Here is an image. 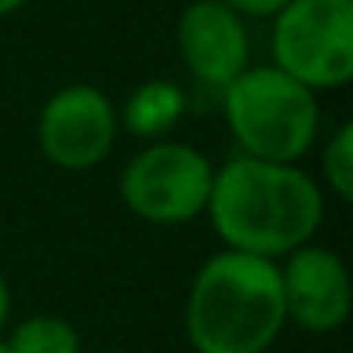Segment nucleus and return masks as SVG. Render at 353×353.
Masks as SVG:
<instances>
[{
  "label": "nucleus",
  "instance_id": "1",
  "mask_svg": "<svg viewBox=\"0 0 353 353\" xmlns=\"http://www.w3.org/2000/svg\"><path fill=\"white\" fill-rule=\"evenodd\" d=\"M322 188L298 163L232 156L215 170L205 215L225 250L277 260L312 243L322 225Z\"/></svg>",
  "mask_w": 353,
  "mask_h": 353
},
{
  "label": "nucleus",
  "instance_id": "2",
  "mask_svg": "<svg viewBox=\"0 0 353 353\" xmlns=\"http://www.w3.org/2000/svg\"><path fill=\"white\" fill-rule=\"evenodd\" d=\"M288 325L274 260L222 250L201 263L184 305L194 353H267Z\"/></svg>",
  "mask_w": 353,
  "mask_h": 353
},
{
  "label": "nucleus",
  "instance_id": "3",
  "mask_svg": "<svg viewBox=\"0 0 353 353\" xmlns=\"http://www.w3.org/2000/svg\"><path fill=\"white\" fill-rule=\"evenodd\" d=\"M222 114L239 156L298 163L319 135V97L305 83L270 66H246L222 87Z\"/></svg>",
  "mask_w": 353,
  "mask_h": 353
},
{
  "label": "nucleus",
  "instance_id": "4",
  "mask_svg": "<svg viewBox=\"0 0 353 353\" xmlns=\"http://www.w3.org/2000/svg\"><path fill=\"white\" fill-rule=\"evenodd\" d=\"M274 66L308 90L353 80V0H288L274 14Z\"/></svg>",
  "mask_w": 353,
  "mask_h": 353
},
{
  "label": "nucleus",
  "instance_id": "5",
  "mask_svg": "<svg viewBox=\"0 0 353 353\" xmlns=\"http://www.w3.org/2000/svg\"><path fill=\"white\" fill-rule=\"evenodd\" d=\"M212 181L215 166L201 149L159 139L125 163L118 194L125 208L149 225H188L205 215Z\"/></svg>",
  "mask_w": 353,
  "mask_h": 353
},
{
  "label": "nucleus",
  "instance_id": "6",
  "mask_svg": "<svg viewBox=\"0 0 353 353\" xmlns=\"http://www.w3.org/2000/svg\"><path fill=\"white\" fill-rule=\"evenodd\" d=\"M118 139V108L94 83H70L56 90L35 125L39 152L49 166L83 173L104 163Z\"/></svg>",
  "mask_w": 353,
  "mask_h": 353
},
{
  "label": "nucleus",
  "instance_id": "7",
  "mask_svg": "<svg viewBox=\"0 0 353 353\" xmlns=\"http://www.w3.org/2000/svg\"><path fill=\"white\" fill-rule=\"evenodd\" d=\"M281 270V294L288 322H294L305 332H336L346 325L353 308L350 291V270L339 253L329 246L305 243L294 253H288Z\"/></svg>",
  "mask_w": 353,
  "mask_h": 353
},
{
  "label": "nucleus",
  "instance_id": "8",
  "mask_svg": "<svg viewBox=\"0 0 353 353\" xmlns=\"http://www.w3.org/2000/svg\"><path fill=\"white\" fill-rule=\"evenodd\" d=\"M176 52L205 87H229L250 66V32L222 0H191L176 18Z\"/></svg>",
  "mask_w": 353,
  "mask_h": 353
},
{
  "label": "nucleus",
  "instance_id": "9",
  "mask_svg": "<svg viewBox=\"0 0 353 353\" xmlns=\"http://www.w3.org/2000/svg\"><path fill=\"white\" fill-rule=\"evenodd\" d=\"M184 111H188V97H184L181 83L145 80L125 97V104L118 111V128H125L135 139L159 142L176 128V121L184 118Z\"/></svg>",
  "mask_w": 353,
  "mask_h": 353
},
{
  "label": "nucleus",
  "instance_id": "10",
  "mask_svg": "<svg viewBox=\"0 0 353 353\" xmlns=\"http://www.w3.org/2000/svg\"><path fill=\"white\" fill-rule=\"evenodd\" d=\"M8 353H80V332L63 315H28L8 336H0Z\"/></svg>",
  "mask_w": 353,
  "mask_h": 353
},
{
  "label": "nucleus",
  "instance_id": "11",
  "mask_svg": "<svg viewBox=\"0 0 353 353\" xmlns=\"http://www.w3.org/2000/svg\"><path fill=\"white\" fill-rule=\"evenodd\" d=\"M322 176H325V191H332L339 201L353 198V125H339L332 139L325 142L322 152Z\"/></svg>",
  "mask_w": 353,
  "mask_h": 353
},
{
  "label": "nucleus",
  "instance_id": "12",
  "mask_svg": "<svg viewBox=\"0 0 353 353\" xmlns=\"http://www.w3.org/2000/svg\"><path fill=\"white\" fill-rule=\"evenodd\" d=\"M225 8H232L239 18H274L288 0H222Z\"/></svg>",
  "mask_w": 353,
  "mask_h": 353
},
{
  "label": "nucleus",
  "instance_id": "13",
  "mask_svg": "<svg viewBox=\"0 0 353 353\" xmlns=\"http://www.w3.org/2000/svg\"><path fill=\"white\" fill-rule=\"evenodd\" d=\"M8 319H11V284H8L4 274H0V329L8 325Z\"/></svg>",
  "mask_w": 353,
  "mask_h": 353
},
{
  "label": "nucleus",
  "instance_id": "14",
  "mask_svg": "<svg viewBox=\"0 0 353 353\" xmlns=\"http://www.w3.org/2000/svg\"><path fill=\"white\" fill-rule=\"evenodd\" d=\"M28 4V0H0V18H4V14H14L18 8H25Z\"/></svg>",
  "mask_w": 353,
  "mask_h": 353
},
{
  "label": "nucleus",
  "instance_id": "15",
  "mask_svg": "<svg viewBox=\"0 0 353 353\" xmlns=\"http://www.w3.org/2000/svg\"><path fill=\"white\" fill-rule=\"evenodd\" d=\"M0 353H8V346H4V339H0Z\"/></svg>",
  "mask_w": 353,
  "mask_h": 353
}]
</instances>
